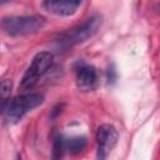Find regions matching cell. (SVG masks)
<instances>
[{
  "mask_svg": "<svg viewBox=\"0 0 160 160\" xmlns=\"http://www.w3.org/2000/svg\"><path fill=\"white\" fill-rule=\"evenodd\" d=\"M108 80H109V82L111 81V82H114L115 81V70L114 69H109L108 70Z\"/></svg>",
  "mask_w": 160,
  "mask_h": 160,
  "instance_id": "obj_11",
  "label": "cell"
},
{
  "mask_svg": "<svg viewBox=\"0 0 160 160\" xmlns=\"http://www.w3.org/2000/svg\"><path fill=\"white\" fill-rule=\"evenodd\" d=\"M1 109L6 106V104L10 100V92H11V81L10 80H2L1 81Z\"/></svg>",
  "mask_w": 160,
  "mask_h": 160,
  "instance_id": "obj_9",
  "label": "cell"
},
{
  "mask_svg": "<svg viewBox=\"0 0 160 160\" xmlns=\"http://www.w3.org/2000/svg\"><path fill=\"white\" fill-rule=\"evenodd\" d=\"M65 138L60 134L54 138V158H61L65 152Z\"/></svg>",
  "mask_w": 160,
  "mask_h": 160,
  "instance_id": "obj_10",
  "label": "cell"
},
{
  "mask_svg": "<svg viewBox=\"0 0 160 160\" xmlns=\"http://www.w3.org/2000/svg\"><path fill=\"white\" fill-rule=\"evenodd\" d=\"M101 22H102L101 16L98 14H94V15L89 16L88 19H85L82 22H80V24L75 25L74 28L69 29L68 31L60 34L55 41L59 46H61L64 49L81 44V42L86 41L88 39L92 38L99 31Z\"/></svg>",
  "mask_w": 160,
  "mask_h": 160,
  "instance_id": "obj_1",
  "label": "cell"
},
{
  "mask_svg": "<svg viewBox=\"0 0 160 160\" xmlns=\"http://www.w3.org/2000/svg\"><path fill=\"white\" fill-rule=\"evenodd\" d=\"M118 130L115 126L110 124H102L99 126L96 131V142H98V158L106 159L108 155L111 152L114 146L118 142Z\"/></svg>",
  "mask_w": 160,
  "mask_h": 160,
  "instance_id": "obj_5",
  "label": "cell"
},
{
  "mask_svg": "<svg viewBox=\"0 0 160 160\" xmlns=\"http://www.w3.org/2000/svg\"><path fill=\"white\" fill-rule=\"evenodd\" d=\"M86 146V139L84 136H76L71 139H65V150L70 154H79Z\"/></svg>",
  "mask_w": 160,
  "mask_h": 160,
  "instance_id": "obj_8",
  "label": "cell"
},
{
  "mask_svg": "<svg viewBox=\"0 0 160 160\" xmlns=\"http://www.w3.org/2000/svg\"><path fill=\"white\" fill-rule=\"evenodd\" d=\"M42 102H44V95L38 92L24 94L9 100V102L2 110L6 122L8 124L19 122L29 111L40 106Z\"/></svg>",
  "mask_w": 160,
  "mask_h": 160,
  "instance_id": "obj_3",
  "label": "cell"
},
{
  "mask_svg": "<svg viewBox=\"0 0 160 160\" xmlns=\"http://www.w3.org/2000/svg\"><path fill=\"white\" fill-rule=\"evenodd\" d=\"M98 85V71L94 66L80 64L76 69V86L81 91H91Z\"/></svg>",
  "mask_w": 160,
  "mask_h": 160,
  "instance_id": "obj_6",
  "label": "cell"
},
{
  "mask_svg": "<svg viewBox=\"0 0 160 160\" xmlns=\"http://www.w3.org/2000/svg\"><path fill=\"white\" fill-rule=\"evenodd\" d=\"M9 1H10V0H0L1 4H6V2H9Z\"/></svg>",
  "mask_w": 160,
  "mask_h": 160,
  "instance_id": "obj_12",
  "label": "cell"
},
{
  "mask_svg": "<svg viewBox=\"0 0 160 160\" xmlns=\"http://www.w3.org/2000/svg\"><path fill=\"white\" fill-rule=\"evenodd\" d=\"M54 61V55L50 51H40L38 52L30 66L28 68V70L25 71L21 82H20V88L21 90H29L31 88L35 86V84L39 81V79L51 68Z\"/></svg>",
  "mask_w": 160,
  "mask_h": 160,
  "instance_id": "obj_4",
  "label": "cell"
},
{
  "mask_svg": "<svg viewBox=\"0 0 160 160\" xmlns=\"http://www.w3.org/2000/svg\"><path fill=\"white\" fill-rule=\"evenodd\" d=\"M81 0H44L42 8L58 16H70L76 12Z\"/></svg>",
  "mask_w": 160,
  "mask_h": 160,
  "instance_id": "obj_7",
  "label": "cell"
},
{
  "mask_svg": "<svg viewBox=\"0 0 160 160\" xmlns=\"http://www.w3.org/2000/svg\"><path fill=\"white\" fill-rule=\"evenodd\" d=\"M45 24V18L40 15L8 16L1 20V29L9 36H25L39 32Z\"/></svg>",
  "mask_w": 160,
  "mask_h": 160,
  "instance_id": "obj_2",
  "label": "cell"
}]
</instances>
